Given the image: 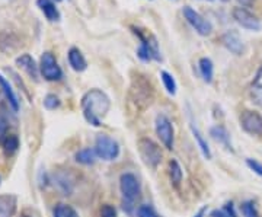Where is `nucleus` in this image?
I'll return each instance as SVG.
<instances>
[{"label": "nucleus", "mask_w": 262, "mask_h": 217, "mask_svg": "<svg viewBox=\"0 0 262 217\" xmlns=\"http://www.w3.org/2000/svg\"><path fill=\"white\" fill-rule=\"evenodd\" d=\"M252 85L255 89H259V91H262V66L258 69L256 75H255V77H253Z\"/></svg>", "instance_id": "obj_32"}, {"label": "nucleus", "mask_w": 262, "mask_h": 217, "mask_svg": "<svg viewBox=\"0 0 262 217\" xmlns=\"http://www.w3.org/2000/svg\"><path fill=\"white\" fill-rule=\"evenodd\" d=\"M95 151L99 159L106 162L115 161L120 156V144L106 134H98L95 139Z\"/></svg>", "instance_id": "obj_4"}, {"label": "nucleus", "mask_w": 262, "mask_h": 217, "mask_svg": "<svg viewBox=\"0 0 262 217\" xmlns=\"http://www.w3.org/2000/svg\"><path fill=\"white\" fill-rule=\"evenodd\" d=\"M37 5L50 22L60 20V12L56 8V3L53 0H37Z\"/></svg>", "instance_id": "obj_17"}, {"label": "nucleus", "mask_w": 262, "mask_h": 217, "mask_svg": "<svg viewBox=\"0 0 262 217\" xmlns=\"http://www.w3.org/2000/svg\"><path fill=\"white\" fill-rule=\"evenodd\" d=\"M241 211L244 217H258V211L252 201H245L241 204Z\"/></svg>", "instance_id": "obj_27"}, {"label": "nucleus", "mask_w": 262, "mask_h": 217, "mask_svg": "<svg viewBox=\"0 0 262 217\" xmlns=\"http://www.w3.org/2000/svg\"><path fill=\"white\" fill-rule=\"evenodd\" d=\"M222 42L230 53H233L236 56H242L245 53L244 41L241 39L236 31H226L222 37Z\"/></svg>", "instance_id": "obj_11"}, {"label": "nucleus", "mask_w": 262, "mask_h": 217, "mask_svg": "<svg viewBox=\"0 0 262 217\" xmlns=\"http://www.w3.org/2000/svg\"><path fill=\"white\" fill-rule=\"evenodd\" d=\"M210 217H232V216L226 211L225 208H222V210H214V211H211V213H210Z\"/></svg>", "instance_id": "obj_33"}, {"label": "nucleus", "mask_w": 262, "mask_h": 217, "mask_svg": "<svg viewBox=\"0 0 262 217\" xmlns=\"http://www.w3.org/2000/svg\"><path fill=\"white\" fill-rule=\"evenodd\" d=\"M53 217H79L76 210L72 206L69 204H64V203H60L54 207V211H53Z\"/></svg>", "instance_id": "obj_24"}, {"label": "nucleus", "mask_w": 262, "mask_h": 217, "mask_svg": "<svg viewBox=\"0 0 262 217\" xmlns=\"http://www.w3.org/2000/svg\"><path fill=\"white\" fill-rule=\"evenodd\" d=\"M18 208V199L13 194L0 196V217H13Z\"/></svg>", "instance_id": "obj_13"}, {"label": "nucleus", "mask_w": 262, "mask_h": 217, "mask_svg": "<svg viewBox=\"0 0 262 217\" xmlns=\"http://www.w3.org/2000/svg\"><path fill=\"white\" fill-rule=\"evenodd\" d=\"M128 99L136 105V108L139 111H143V110H146L147 106L153 104L155 88L147 79V76L141 75V73H133L131 75Z\"/></svg>", "instance_id": "obj_2"}, {"label": "nucleus", "mask_w": 262, "mask_h": 217, "mask_svg": "<svg viewBox=\"0 0 262 217\" xmlns=\"http://www.w3.org/2000/svg\"><path fill=\"white\" fill-rule=\"evenodd\" d=\"M39 73L48 82H57L63 77V70L58 66L56 56L53 53H42L39 60Z\"/></svg>", "instance_id": "obj_7"}, {"label": "nucleus", "mask_w": 262, "mask_h": 217, "mask_svg": "<svg viewBox=\"0 0 262 217\" xmlns=\"http://www.w3.org/2000/svg\"><path fill=\"white\" fill-rule=\"evenodd\" d=\"M155 132L156 136L159 137L162 144L168 149L172 150L175 146V130H173V124L169 120L165 114H158L156 115V121H155Z\"/></svg>", "instance_id": "obj_6"}, {"label": "nucleus", "mask_w": 262, "mask_h": 217, "mask_svg": "<svg viewBox=\"0 0 262 217\" xmlns=\"http://www.w3.org/2000/svg\"><path fill=\"white\" fill-rule=\"evenodd\" d=\"M206 2H214V0H206Z\"/></svg>", "instance_id": "obj_37"}, {"label": "nucleus", "mask_w": 262, "mask_h": 217, "mask_svg": "<svg viewBox=\"0 0 262 217\" xmlns=\"http://www.w3.org/2000/svg\"><path fill=\"white\" fill-rule=\"evenodd\" d=\"M182 177H184V173H182V168H181L179 162L175 161V159H170L169 161V180L175 188H178L181 185Z\"/></svg>", "instance_id": "obj_20"}, {"label": "nucleus", "mask_w": 262, "mask_h": 217, "mask_svg": "<svg viewBox=\"0 0 262 217\" xmlns=\"http://www.w3.org/2000/svg\"><path fill=\"white\" fill-rule=\"evenodd\" d=\"M20 217H29V216H27V214H22V216Z\"/></svg>", "instance_id": "obj_36"}, {"label": "nucleus", "mask_w": 262, "mask_h": 217, "mask_svg": "<svg viewBox=\"0 0 262 217\" xmlns=\"http://www.w3.org/2000/svg\"><path fill=\"white\" fill-rule=\"evenodd\" d=\"M137 149H139V155H140L141 161L144 162V165H147L149 168H158L159 163L162 162V150H160L159 144L155 143L149 137H141L137 142Z\"/></svg>", "instance_id": "obj_3"}, {"label": "nucleus", "mask_w": 262, "mask_h": 217, "mask_svg": "<svg viewBox=\"0 0 262 217\" xmlns=\"http://www.w3.org/2000/svg\"><path fill=\"white\" fill-rule=\"evenodd\" d=\"M237 2L242 5V8H244V6H249V5L252 3V0H237Z\"/></svg>", "instance_id": "obj_35"}, {"label": "nucleus", "mask_w": 262, "mask_h": 217, "mask_svg": "<svg viewBox=\"0 0 262 217\" xmlns=\"http://www.w3.org/2000/svg\"><path fill=\"white\" fill-rule=\"evenodd\" d=\"M96 158H98L96 151H95V149H91V147L82 149V150H79L75 155L76 162L80 163V165H86V166L94 165L95 162H96Z\"/></svg>", "instance_id": "obj_22"}, {"label": "nucleus", "mask_w": 262, "mask_h": 217, "mask_svg": "<svg viewBox=\"0 0 262 217\" xmlns=\"http://www.w3.org/2000/svg\"><path fill=\"white\" fill-rule=\"evenodd\" d=\"M0 181H2V180H0Z\"/></svg>", "instance_id": "obj_39"}, {"label": "nucleus", "mask_w": 262, "mask_h": 217, "mask_svg": "<svg viewBox=\"0 0 262 217\" xmlns=\"http://www.w3.org/2000/svg\"><path fill=\"white\" fill-rule=\"evenodd\" d=\"M182 13H184V18L187 19V22L195 29L196 34L203 35V37H207L211 34L213 31V25L210 20H207L203 15H200L196 10H194L191 6H185L182 9Z\"/></svg>", "instance_id": "obj_8"}, {"label": "nucleus", "mask_w": 262, "mask_h": 217, "mask_svg": "<svg viewBox=\"0 0 262 217\" xmlns=\"http://www.w3.org/2000/svg\"><path fill=\"white\" fill-rule=\"evenodd\" d=\"M233 19L245 29H249V31H259L262 28L261 20L256 18L255 15H252L251 12L245 8H234L233 12Z\"/></svg>", "instance_id": "obj_10"}, {"label": "nucleus", "mask_w": 262, "mask_h": 217, "mask_svg": "<svg viewBox=\"0 0 262 217\" xmlns=\"http://www.w3.org/2000/svg\"><path fill=\"white\" fill-rule=\"evenodd\" d=\"M136 216L137 217H159L158 213L155 211V208L149 206V204H141L139 208L136 210Z\"/></svg>", "instance_id": "obj_26"}, {"label": "nucleus", "mask_w": 262, "mask_h": 217, "mask_svg": "<svg viewBox=\"0 0 262 217\" xmlns=\"http://www.w3.org/2000/svg\"><path fill=\"white\" fill-rule=\"evenodd\" d=\"M8 132H9V121L6 120V117L0 115V144H3L6 137L9 136Z\"/></svg>", "instance_id": "obj_29"}, {"label": "nucleus", "mask_w": 262, "mask_h": 217, "mask_svg": "<svg viewBox=\"0 0 262 217\" xmlns=\"http://www.w3.org/2000/svg\"><path fill=\"white\" fill-rule=\"evenodd\" d=\"M44 106L50 110V111H53V110H56L60 106V99H58V96H56L54 94H48L46 98H44Z\"/></svg>", "instance_id": "obj_28"}, {"label": "nucleus", "mask_w": 262, "mask_h": 217, "mask_svg": "<svg viewBox=\"0 0 262 217\" xmlns=\"http://www.w3.org/2000/svg\"><path fill=\"white\" fill-rule=\"evenodd\" d=\"M120 191H121L124 201L128 203V204H133V203H136L137 200L140 199V181L134 173L125 172L120 177Z\"/></svg>", "instance_id": "obj_5"}, {"label": "nucleus", "mask_w": 262, "mask_h": 217, "mask_svg": "<svg viewBox=\"0 0 262 217\" xmlns=\"http://www.w3.org/2000/svg\"><path fill=\"white\" fill-rule=\"evenodd\" d=\"M19 46H20V41L13 32H8V31L0 32V51L2 53H13L15 50H18Z\"/></svg>", "instance_id": "obj_14"}, {"label": "nucleus", "mask_w": 262, "mask_h": 217, "mask_svg": "<svg viewBox=\"0 0 262 217\" xmlns=\"http://www.w3.org/2000/svg\"><path fill=\"white\" fill-rule=\"evenodd\" d=\"M99 216L101 217H118L117 208L111 204H102V207L99 210Z\"/></svg>", "instance_id": "obj_30"}, {"label": "nucleus", "mask_w": 262, "mask_h": 217, "mask_svg": "<svg viewBox=\"0 0 262 217\" xmlns=\"http://www.w3.org/2000/svg\"><path fill=\"white\" fill-rule=\"evenodd\" d=\"M54 2H61V0H54Z\"/></svg>", "instance_id": "obj_38"}, {"label": "nucleus", "mask_w": 262, "mask_h": 217, "mask_svg": "<svg viewBox=\"0 0 262 217\" xmlns=\"http://www.w3.org/2000/svg\"><path fill=\"white\" fill-rule=\"evenodd\" d=\"M16 66H18L19 69H22L31 79L38 80L39 66L35 63V60H34V57L32 56H29V54H20V56L16 58Z\"/></svg>", "instance_id": "obj_12"}, {"label": "nucleus", "mask_w": 262, "mask_h": 217, "mask_svg": "<svg viewBox=\"0 0 262 217\" xmlns=\"http://www.w3.org/2000/svg\"><path fill=\"white\" fill-rule=\"evenodd\" d=\"M67 58H69V64L75 72H84L88 69V61H86V58H84V56L79 48H70Z\"/></svg>", "instance_id": "obj_15"}, {"label": "nucleus", "mask_w": 262, "mask_h": 217, "mask_svg": "<svg viewBox=\"0 0 262 217\" xmlns=\"http://www.w3.org/2000/svg\"><path fill=\"white\" fill-rule=\"evenodd\" d=\"M210 136L214 139L215 142L223 144L227 150L233 151V146H232V142H230V136H229V133H227V130H226L225 127H222V125H214V127H211V128H210Z\"/></svg>", "instance_id": "obj_18"}, {"label": "nucleus", "mask_w": 262, "mask_h": 217, "mask_svg": "<svg viewBox=\"0 0 262 217\" xmlns=\"http://www.w3.org/2000/svg\"><path fill=\"white\" fill-rule=\"evenodd\" d=\"M246 165H248V168L251 170H253L256 175L262 177V165L259 162L255 161V159H246Z\"/></svg>", "instance_id": "obj_31"}, {"label": "nucleus", "mask_w": 262, "mask_h": 217, "mask_svg": "<svg viewBox=\"0 0 262 217\" xmlns=\"http://www.w3.org/2000/svg\"><path fill=\"white\" fill-rule=\"evenodd\" d=\"M160 79H162V82H163V86H165L166 92H168L169 95H172V96H175V95H177L178 86H177V82H175L173 76L170 75V73H168V72H165V70H162V72H160Z\"/></svg>", "instance_id": "obj_23"}, {"label": "nucleus", "mask_w": 262, "mask_h": 217, "mask_svg": "<svg viewBox=\"0 0 262 217\" xmlns=\"http://www.w3.org/2000/svg\"><path fill=\"white\" fill-rule=\"evenodd\" d=\"M82 111L84 120L94 127H101L102 120L111 108L110 96L101 89H91L82 96Z\"/></svg>", "instance_id": "obj_1"}, {"label": "nucleus", "mask_w": 262, "mask_h": 217, "mask_svg": "<svg viewBox=\"0 0 262 217\" xmlns=\"http://www.w3.org/2000/svg\"><path fill=\"white\" fill-rule=\"evenodd\" d=\"M2 146H3V150H5V153H6V155H9V156H12V155H13V153H16L19 149L18 136H15V134H9Z\"/></svg>", "instance_id": "obj_25"}, {"label": "nucleus", "mask_w": 262, "mask_h": 217, "mask_svg": "<svg viewBox=\"0 0 262 217\" xmlns=\"http://www.w3.org/2000/svg\"><path fill=\"white\" fill-rule=\"evenodd\" d=\"M191 132H192V136H194V139H195L196 144H198V147H200V150L203 153V156L206 158V159H211V150H210V146H208V143L204 140V137H203V134L200 133V130L196 128V125L194 123H191Z\"/></svg>", "instance_id": "obj_21"}, {"label": "nucleus", "mask_w": 262, "mask_h": 217, "mask_svg": "<svg viewBox=\"0 0 262 217\" xmlns=\"http://www.w3.org/2000/svg\"><path fill=\"white\" fill-rule=\"evenodd\" d=\"M206 213H207V207L204 206V207H201L198 211H196L195 214H194V217H206Z\"/></svg>", "instance_id": "obj_34"}, {"label": "nucleus", "mask_w": 262, "mask_h": 217, "mask_svg": "<svg viewBox=\"0 0 262 217\" xmlns=\"http://www.w3.org/2000/svg\"><path fill=\"white\" fill-rule=\"evenodd\" d=\"M0 89H2V92L5 94V96H6V99H8V102H9L10 108H12L15 113H18L19 111L18 96H16V94H15V91L12 89L9 80H8V79H6L3 75H0Z\"/></svg>", "instance_id": "obj_16"}, {"label": "nucleus", "mask_w": 262, "mask_h": 217, "mask_svg": "<svg viewBox=\"0 0 262 217\" xmlns=\"http://www.w3.org/2000/svg\"><path fill=\"white\" fill-rule=\"evenodd\" d=\"M198 69H200V73L201 77L206 83H211L213 82V76H214V66H213V61L208 58V57H201L200 61H198Z\"/></svg>", "instance_id": "obj_19"}, {"label": "nucleus", "mask_w": 262, "mask_h": 217, "mask_svg": "<svg viewBox=\"0 0 262 217\" xmlns=\"http://www.w3.org/2000/svg\"><path fill=\"white\" fill-rule=\"evenodd\" d=\"M241 125L251 136H261L262 134V115L252 110H245L241 114Z\"/></svg>", "instance_id": "obj_9"}]
</instances>
